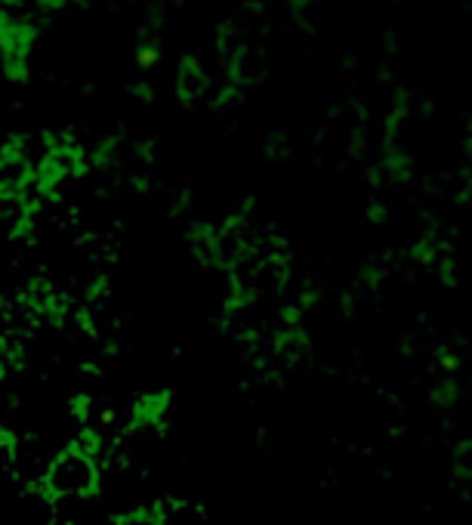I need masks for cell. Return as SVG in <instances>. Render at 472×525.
I'll return each instance as SVG.
<instances>
[{"mask_svg": "<svg viewBox=\"0 0 472 525\" xmlns=\"http://www.w3.org/2000/svg\"><path fill=\"white\" fill-rule=\"evenodd\" d=\"M173 408L170 390H149L142 393L130 408V430H155L161 427Z\"/></svg>", "mask_w": 472, "mask_h": 525, "instance_id": "2", "label": "cell"}, {"mask_svg": "<svg viewBox=\"0 0 472 525\" xmlns=\"http://www.w3.org/2000/svg\"><path fill=\"white\" fill-rule=\"evenodd\" d=\"M34 38H38L34 25L0 13V65H4V75L16 84L28 81V50Z\"/></svg>", "mask_w": 472, "mask_h": 525, "instance_id": "1", "label": "cell"}, {"mask_svg": "<svg viewBox=\"0 0 472 525\" xmlns=\"http://www.w3.org/2000/svg\"><path fill=\"white\" fill-rule=\"evenodd\" d=\"M432 402H439V405H454V402H457V383L448 377V380L439 383V387H432Z\"/></svg>", "mask_w": 472, "mask_h": 525, "instance_id": "4", "label": "cell"}, {"mask_svg": "<svg viewBox=\"0 0 472 525\" xmlns=\"http://www.w3.org/2000/svg\"><path fill=\"white\" fill-rule=\"evenodd\" d=\"M383 170H386V177L395 180V183L408 180L411 173H414V158H411V152H405L402 146H386V152H383Z\"/></svg>", "mask_w": 472, "mask_h": 525, "instance_id": "3", "label": "cell"}, {"mask_svg": "<svg viewBox=\"0 0 472 525\" xmlns=\"http://www.w3.org/2000/svg\"><path fill=\"white\" fill-rule=\"evenodd\" d=\"M463 152L472 158V130H469V133H466V139H463Z\"/></svg>", "mask_w": 472, "mask_h": 525, "instance_id": "6", "label": "cell"}, {"mask_svg": "<svg viewBox=\"0 0 472 525\" xmlns=\"http://www.w3.org/2000/svg\"><path fill=\"white\" fill-rule=\"evenodd\" d=\"M0 4H4V0H0Z\"/></svg>", "mask_w": 472, "mask_h": 525, "instance_id": "7", "label": "cell"}, {"mask_svg": "<svg viewBox=\"0 0 472 525\" xmlns=\"http://www.w3.org/2000/svg\"><path fill=\"white\" fill-rule=\"evenodd\" d=\"M158 59V50H152V47H145V50H139L136 53V62L142 65V68H152V62Z\"/></svg>", "mask_w": 472, "mask_h": 525, "instance_id": "5", "label": "cell"}]
</instances>
